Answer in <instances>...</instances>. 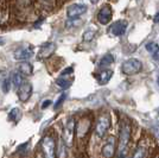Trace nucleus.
I'll return each mask as SVG.
<instances>
[{
    "instance_id": "f257e3e1",
    "label": "nucleus",
    "mask_w": 159,
    "mask_h": 158,
    "mask_svg": "<svg viewBox=\"0 0 159 158\" xmlns=\"http://www.w3.org/2000/svg\"><path fill=\"white\" fill-rule=\"evenodd\" d=\"M143 69V63L138 58H128L121 66V70L126 75H134L138 74Z\"/></svg>"
},
{
    "instance_id": "f03ea898",
    "label": "nucleus",
    "mask_w": 159,
    "mask_h": 158,
    "mask_svg": "<svg viewBox=\"0 0 159 158\" xmlns=\"http://www.w3.org/2000/svg\"><path fill=\"white\" fill-rule=\"evenodd\" d=\"M131 137V127L128 124H124L121 126L120 131V139H119V153H124L127 147V144L129 142Z\"/></svg>"
},
{
    "instance_id": "7ed1b4c3",
    "label": "nucleus",
    "mask_w": 159,
    "mask_h": 158,
    "mask_svg": "<svg viewBox=\"0 0 159 158\" xmlns=\"http://www.w3.org/2000/svg\"><path fill=\"white\" fill-rule=\"evenodd\" d=\"M87 10H88V7L84 4H74V5L68 7L66 17L69 19H76V18H79L80 16L86 13Z\"/></svg>"
},
{
    "instance_id": "20e7f679",
    "label": "nucleus",
    "mask_w": 159,
    "mask_h": 158,
    "mask_svg": "<svg viewBox=\"0 0 159 158\" xmlns=\"http://www.w3.org/2000/svg\"><path fill=\"white\" fill-rule=\"evenodd\" d=\"M42 149L44 152L45 158H55L56 156V149H55V142L51 137H45L42 142Z\"/></svg>"
},
{
    "instance_id": "39448f33",
    "label": "nucleus",
    "mask_w": 159,
    "mask_h": 158,
    "mask_svg": "<svg viewBox=\"0 0 159 158\" xmlns=\"http://www.w3.org/2000/svg\"><path fill=\"white\" fill-rule=\"evenodd\" d=\"M74 133H75V120L74 119H69L66 123L64 126V142L68 146H71L73 145L74 140Z\"/></svg>"
},
{
    "instance_id": "423d86ee",
    "label": "nucleus",
    "mask_w": 159,
    "mask_h": 158,
    "mask_svg": "<svg viewBox=\"0 0 159 158\" xmlns=\"http://www.w3.org/2000/svg\"><path fill=\"white\" fill-rule=\"evenodd\" d=\"M109 125H111V120H109V118L107 115L100 117L98 123H96V128H95L96 134L99 136L100 138L105 137V134H106L108 128H109Z\"/></svg>"
},
{
    "instance_id": "0eeeda50",
    "label": "nucleus",
    "mask_w": 159,
    "mask_h": 158,
    "mask_svg": "<svg viewBox=\"0 0 159 158\" xmlns=\"http://www.w3.org/2000/svg\"><path fill=\"white\" fill-rule=\"evenodd\" d=\"M127 25H128V23L126 20H116L111 25L109 32L114 37H120V36H122L124 33L126 32Z\"/></svg>"
},
{
    "instance_id": "6e6552de",
    "label": "nucleus",
    "mask_w": 159,
    "mask_h": 158,
    "mask_svg": "<svg viewBox=\"0 0 159 158\" xmlns=\"http://www.w3.org/2000/svg\"><path fill=\"white\" fill-rule=\"evenodd\" d=\"M33 49L31 46H20L14 51L13 56L17 61H25L33 56Z\"/></svg>"
},
{
    "instance_id": "1a4fd4ad",
    "label": "nucleus",
    "mask_w": 159,
    "mask_h": 158,
    "mask_svg": "<svg viewBox=\"0 0 159 158\" xmlns=\"http://www.w3.org/2000/svg\"><path fill=\"white\" fill-rule=\"evenodd\" d=\"M56 44L52 43V42H49V43H45L40 46L39 51H38V58L39 59H47L49 58L56 50Z\"/></svg>"
},
{
    "instance_id": "9d476101",
    "label": "nucleus",
    "mask_w": 159,
    "mask_h": 158,
    "mask_svg": "<svg viewBox=\"0 0 159 158\" xmlns=\"http://www.w3.org/2000/svg\"><path fill=\"white\" fill-rule=\"evenodd\" d=\"M32 94V85L29 82H23V85L18 88V98L20 101L26 102L27 100L31 98Z\"/></svg>"
},
{
    "instance_id": "9b49d317",
    "label": "nucleus",
    "mask_w": 159,
    "mask_h": 158,
    "mask_svg": "<svg viewBox=\"0 0 159 158\" xmlns=\"http://www.w3.org/2000/svg\"><path fill=\"white\" fill-rule=\"evenodd\" d=\"M115 152V138L109 137L102 146V155L105 158H112Z\"/></svg>"
},
{
    "instance_id": "f8f14e48",
    "label": "nucleus",
    "mask_w": 159,
    "mask_h": 158,
    "mask_svg": "<svg viewBox=\"0 0 159 158\" xmlns=\"http://www.w3.org/2000/svg\"><path fill=\"white\" fill-rule=\"evenodd\" d=\"M111 19H112V8H111V6L106 5V6H103L99 11L98 20H99L100 24L106 25V24H108L111 21Z\"/></svg>"
},
{
    "instance_id": "ddd939ff",
    "label": "nucleus",
    "mask_w": 159,
    "mask_h": 158,
    "mask_svg": "<svg viewBox=\"0 0 159 158\" xmlns=\"http://www.w3.org/2000/svg\"><path fill=\"white\" fill-rule=\"evenodd\" d=\"M114 72L111 70V69H105V70H101V72L96 75V79H98V82L100 85H106L109 82V80L112 79Z\"/></svg>"
},
{
    "instance_id": "4468645a",
    "label": "nucleus",
    "mask_w": 159,
    "mask_h": 158,
    "mask_svg": "<svg viewBox=\"0 0 159 158\" xmlns=\"http://www.w3.org/2000/svg\"><path fill=\"white\" fill-rule=\"evenodd\" d=\"M95 35H96V27H94V26L87 27L86 31L83 32V36H82L83 42H86V43L92 42V40H93V38L95 37Z\"/></svg>"
},
{
    "instance_id": "2eb2a0df",
    "label": "nucleus",
    "mask_w": 159,
    "mask_h": 158,
    "mask_svg": "<svg viewBox=\"0 0 159 158\" xmlns=\"http://www.w3.org/2000/svg\"><path fill=\"white\" fill-rule=\"evenodd\" d=\"M33 68L29 62H21L19 64V72L21 75H31Z\"/></svg>"
},
{
    "instance_id": "dca6fc26",
    "label": "nucleus",
    "mask_w": 159,
    "mask_h": 158,
    "mask_svg": "<svg viewBox=\"0 0 159 158\" xmlns=\"http://www.w3.org/2000/svg\"><path fill=\"white\" fill-rule=\"evenodd\" d=\"M56 83H57V86H60L61 88H63V89H66V88H69V87L71 86V83H73V80H71V79H66V77H63V76H61L60 79L56 80Z\"/></svg>"
},
{
    "instance_id": "f3484780",
    "label": "nucleus",
    "mask_w": 159,
    "mask_h": 158,
    "mask_svg": "<svg viewBox=\"0 0 159 158\" xmlns=\"http://www.w3.org/2000/svg\"><path fill=\"white\" fill-rule=\"evenodd\" d=\"M114 61H115V57L113 56L112 53H106V55L101 58V61H100V67L111 66Z\"/></svg>"
},
{
    "instance_id": "a211bd4d",
    "label": "nucleus",
    "mask_w": 159,
    "mask_h": 158,
    "mask_svg": "<svg viewBox=\"0 0 159 158\" xmlns=\"http://www.w3.org/2000/svg\"><path fill=\"white\" fill-rule=\"evenodd\" d=\"M20 114H21V113H20L19 108L14 107V108H12V109L10 111V113H8V119L12 120V121H14V123H17L20 118Z\"/></svg>"
},
{
    "instance_id": "6ab92c4d",
    "label": "nucleus",
    "mask_w": 159,
    "mask_h": 158,
    "mask_svg": "<svg viewBox=\"0 0 159 158\" xmlns=\"http://www.w3.org/2000/svg\"><path fill=\"white\" fill-rule=\"evenodd\" d=\"M12 83L16 88H19L23 85V75L20 72H14L13 76H12Z\"/></svg>"
},
{
    "instance_id": "aec40b11",
    "label": "nucleus",
    "mask_w": 159,
    "mask_h": 158,
    "mask_svg": "<svg viewBox=\"0 0 159 158\" xmlns=\"http://www.w3.org/2000/svg\"><path fill=\"white\" fill-rule=\"evenodd\" d=\"M57 156H58V158L66 157V144L63 143V140H60V145L57 149Z\"/></svg>"
},
{
    "instance_id": "412c9836",
    "label": "nucleus",
    "mask_w": 159,
    "mask_h": 158,
    "mask_svg": "<svg viewBox=\"0 0 159 158\" xmlns=\"http://www.w3.org/2000/svg\"><path fill=\"white\" fill-rule=\"evenodd\" d=\"M145 48L148 53H153V55H157L158 51H159V45L157 44V43H154V42H150V43H147Z\"/></svg>"
},
{
    "instance_id": "4be33fe9",
    "label": "nucleus",
    "mask_w": 159,
    "mask_h": 158,
    "mask_svg": "<svg viewBox=\"0 0 159 158\" xmlns=\"http://www.w3.org/2000/svg\"><path fill=\"white\" fill-rule=\"evenodd\" d=\"M11 82H12V80L8 79V77H6V79L1 82V89H2V92L4 93L10 92V89H11Z\"/></svg>"
},
{
    "instance_id": "5701e85b",
    "label": "nucleus",
    "mask_w": 159,
    "mask_h": 158,
    "mask_svg": "<svg viewBox=\"0 0 159 158\" xmlns=\"http://www.w3.org/2000/svg\"><path fill=\"white\" fill-rule=\"evenodd\" d=\"M145 155H146L145 147H138L132 158H145Z\"/></svg>"
},
{
    "instance_id": "b1692460",
    "label": "nucleus",
    "mask_w": 159,
    "mask_h": 158,
    "mask_svg": "<svg viewBox=\"0 0 159 158\" xmlns=\"http://www.w3.org/2000/svg\"><path fill=\"white\" fill-rule=\"evenodd\" d=\"M66 99V93H63V94H61L60 95V98L57 99V101L55 102V108L57 109V108H60L61 106L63 105V102H64V100Z\"/></svg>"
},
{
    "instance_id": "393cba45",
    "label": "nucleus",
    "mask_w": 159,
    "mask_h": 158,
    "mask_svg": "<svg viewBox=\"0 0 159 158\" xmlns=\"http://www.w3.org/2000/svg\"><path fill=\"white\" fill-rule=\"evenodd\" d=\"M51 104H52V102H51V100H44V101H43V104H42V109H45V108L49 107Z\"/></svg>"
},
{
    "instance_id": "a878e982",
    "label": "nucleus",
    "mask_w": 159,
    "mask_h": 158,
    "mask_svg": "<svg viewBox=\"0 0 159 158\" xmlns=\"http://www.w3.org/2000/svg\"><path fill=\"white\" fill-rule=\"evenodd\" d=\"M153 132H154V134H156L157 139L159 140V126L158 125H156L154 127H153Z\"/></svg>"
},
{
    "instance_id": "bb28decb",
    "label": "nucleus",
    "mask_w": 159,
    "mask_h": 158,
    "mask_svg": "<svg viewBox=\"0 0 159 158\" xmlns=\"http://www.w3.org/2000/svg\"><path fill=\"white\" fill-rule=\"evenodd\" d=\"M153 21L156 23V24H158L159 23V11L156 13V16H154V18H153Z\"/></svg>"
},
{
    "instance_id": "cd10ccee",
    "label": "nucleus",
    "mask_w": 159,
    "mask_h": 158,
    "mask_svg": "<svg viewBox=\"0 0 159 158\" xmlns=\"http://www.w3.org/2000/svg\"><path fill=\"white\" fill-rule=\"evenodd\" d=\"M89 1H90V2H93V4H96L99 0H89Z\"/></svg>"
},
{
    "instance_id": "c85d7f7f",
    "label": "nucleus",
    "mask_w": 159,
    "mask_h": 158,
    "mask_svg": "<svg viewBox=\"0 0 159 158\" xmlns=\"http://www.w3.org/2000/svg\"><path fill=\"white\" fill-rule=\"evenodd\" d=\"M2 43H4V40H2V38H0V44H2Z\"/></svg>"
},
{
    "instance_id": "c756f323",
    "label": "nucleus",
    "mask_w": 159,
    "mask_h": 158,
    "mask_svg": "<svg viewBox=\"0 0 159 158\" xmlns=\"http://www.w3.org/2000/svg\"><path fill=\"white\" fill-rule=\"evenodd\" d=\"M157 113H158V115H159V108H158V109H157Z\"/></svg>"
},
{
    "instance_id": "7c9ffc66",
    "label": "nucleus",
    "mask_w": 159,
    "mask_h": 158,
    "mask_svg": "<svg viewBox=\"0 0 159 158\" xmlns=\"http://www.w3.org/2000/svg\"><path fill=\"white\" fill-rule=\"evenodd\" d=\"M158 85H159V76H158Z\"/></svg>"
}]
</instances>
